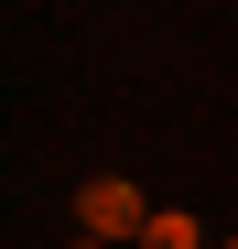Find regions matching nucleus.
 <instances>
[{
  "mask_svg": "<svg viewBox=\"0 0 238 249\" xmlns=\"http://www.w3.org/2000/svg\"><path fill=\"white\" fill-rule=\"evenodd\" d=\"M76 228L119 249V238H141V228H152V206H141V184H119V174H98L87 195H76Z\"/></svg>",
  "mask_w": 238,
  "mask_h": 249,
  "instance_id": "1",
  "label": "nucleus"
},
{
  "mask_svg": "<svg viewBox=\"0 0 238 249\" xmlns=\"http://www.w3.org/2000/svg\"><path fill=\"white\" fill-rule=\"evenodd\" d=\"M195 238H206V228L173 217V206H152V228H141V249H195Z\"/></svg>",
  "mask_w": 238,
  "mask_h": 249,
  "instance_id": "2",
  "label": "nucleus"
},
{
  "mask_svg": "<svg viewBox=\"0 0 238 249\" xmlns=\"http://www.w3.org/2000/svg\"><path fill=\"white\" fill-rule=\"evenodd\" d=\"M76 249H108V238H76Z\"/></svg>",
  "mask_w": 238,
  "mask_h": 249,
  "instance_id": "3",
  "label": "nucleus"
},
{
  "mask_svg": "<svg viewBox=\"0 0 238 249\" xmlns=\"http://www.w3.org/2000/svg\"><path fill=\"white\" fill-rule=\"evenodd\" d=\"M227 249H238V238H227Z\"/></svg>",
  "mask_w": 238,
  "mask_h": 249,
  "instance_id": "4",
  "label": "nucleus"
}]
</instances>
